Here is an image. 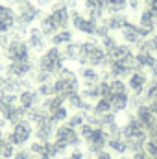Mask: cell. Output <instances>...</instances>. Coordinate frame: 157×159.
I'll return each mask as SVG.
<instances>
[{"label": "cell", "mask_w": 157, "mask_h": 159, "mask_svg": "<svg viewBox=\"0 0 157 159\" xmlns=\"http://www.w3.org/2000/svg\"><path fill=\"white\" fill-rule=\"evenodd\" d=\"M107 150L113 154V156H126L129 150H128V143L122 139V137H109L107 139Z\"/></svg>", "instance_id": "20"}, {"label": "cell", "mask_w": 157, "mask_h": 159, "mask_svg": "<svg viewBox=\"0 0 157 159\" xmlns=\"http://www.w3.org/2000/svg\"><path fill=\"white\" fill-rule=\"evenodd\" d=\"M4 57L7 63H17V61H32V50L28 46L26 39H11L6 50H2Z\"/></svg>", "instance_id": "7"}, {"label": "cell", "mask_w": 157, "mask_h": 159, "mask_svg": "<svg viewBox=\"0 0 157 159\" xmlns=\"http://www.w3.org/2000/svg\"><path fill=\"white\" fill-rule=\"evenodd\" d=\"M105 113H111V102L109 100H104V98L96 100L94 106H92V115L100 117V115H105Z\"/></svg>", "instance_id": "32"}, {"label": "cell", "mask_w": 157, "mask_h": 159, "mask_svg": "<svg viewBox=\"0 0 157 159\" xmlns=\"http://www.w3.org/2000/svg\"><path fill=\"white\" fill-rule=\"evenodd\" d=\"M30 152L35 156V157H39L41 154H43V150H44V143H41V141H35V139H32L30 141Z\"/></svg>", "instance_id": "40"}, {"label": "cell", "mask_w": 157, "mask_h": 159, "mask_svg": "<svg viewBox=\"0 0 157 159\" xmlns=\"http://www.w3.org/2000/svg\"><path fill=\"white\" fill-rule=\"evenodd\" d=\"M17 24V11L13 6L0 2V34H9Z\"/></svg>", "instance_id": "11"}, {"label": "cell", "mask_w": 157, "mask_h": 159, "mask_svg": "<svg viewBox=\"0 0 157 159\" xmlns=\"http://www.w3.org/2000/svg\"><path fill=\"white\" fill-rule=\"evenodd\" d=\"M15 11H17V24L15 26H20V28L34 26L35 22H39V19L43 17V9H41L35 2L19 4Z\"/></svg>", "instance_id": "5"}, {"label": "cell", "mask_w": 157, "mask_h": 159, "mask_svg": "<svg viewBox=\"0 0 157 159\" xmlns=\"http://www.w3.org/2000/svg\"><path fill=\"white\" fill-rule=\"evenodd\" d=\"M100 22H96V20H92L83 9H70V26L81 34V35H85V37H94V32H96V26H98Z\"/></svg>", "instance_id": "6"}, {"label": "cell", "mask_w": 157, "mask_h": 159, "mask_svg": "<svg viewBox=\"0 0 157 159\" xmlns=\"http://www.w3.org/2000/svg\"><path fill=\"white\" fill-rule=\"evenodd\" d=\"M61 106H65V98L59 96V94H52V96L41 100V107H43L46 113H52L54 109H57V107H61Z\"/></svg>", "instance_id": "25"}, {"label": "cell", "mask_w": 157, "mask_h": 159, "mask_svg": "<svg viewBox=\"0 0 157 159\" xmlns=\"http://www.w3.org/2000/svg\"><path fill=\"white\" fill-rule=\"evenodd\" d=\"M15 2H17V6H19V4H24V2H34V0H15Z\"/></svg>", "instance_id": "50"}, {"label": "cell", "mask_w": 157, "mask_h": 159, "mask_svg": "<svg viewBox=\"0 0 157 159\" xmlns=\"http://www.w3.org/2000/svg\"><path fill=\"white\" fill-rule=\"evenodd\" d=\"M65 65H67V61H65V56H63V52H61L59 46H48L43 54H39V57L35 59V67L39 70L48 72L54 78L57 76V72Z\"/></svg>", "instance_id": "3"}, {"label": "cell", "mask_w": 157, "mask_h": 159, "mask_svg": "<svg viewBox=\"0 0 157 159\" xmlns=\"http://www.w3.org/2000/svg\"><path fill=\"white\" fill-rule=\"evenodd\" d=\"M94 159H115V156H113L109 150H104V152H100L98 156H94Z\"/></svg>", "instance_id": "47"}, {"label": "cell", "mask_w": 157, "mask_h": 159, "mask_svg": "<svg viewBox=\"0 0 157 159\" xmlns=\"http://www.w3.org/2000/svg\"><path fill=\"white\" fill-rule=\"evenodd\" d=\"M148 81H150V76H148L144 70H133V72L129 74V78L126 80V85H128V89H129L131 94L142 96V93H144Z\"/></svg>", "instance_id": "12"}, {"label": "cell", "mask_w": 157, "mask_h": 159, "mask_svg": "<svg viewBox=\"0 0 157 159\" xmlns=\"http://www.w3.org/2000/svg\"><path fill=\"white\" fill-rule=\"evenodd\" d=\"M78 76H79V81H81V87L98 85V83L102 81L100 69H94V67H79L78 69Z\"/></svg>", "instance_id": "14"}, {"label": "cell", "mask_w": 157, "mask_h": 159, "mask_svg": "<svg viewBox=\"0 0 157 159\" xmlns=\"http://www.w3.org/2000/svg\"><path fill=\"white\" fill-rule=\"evenodd\" d=\"M9 43H11V35L9 34H0V50H6Z\"/></svg>", "instance_id": "46"}, {"label": "cell", "mask_w": 157, "mask_h": 159, "mask_svg": "<svg viewBox=\"0 0 157 159\" xmlns=\"http://www.w3.org/2000/svg\"><path fill=\"white\" fill-rule=\"evenodd\" d=\"M67 156H69V159H87V152H85V148H70Z\"/></svg>", "instance_id": "43"}, {"label": "cell", "mask_w": 157, "mask_h": 159, "mask_svg": "<svg viewBox=\"0 0 157 159\" xmlns=\"http://www.w3.org/2000/svg\"><path fill=\"white\" fill-rule=\"evenodd\" d=\"M133 113H135V119L142 124V128H144V129H146V128L154 122V119H155V117L152 115V111H150L148 104H141V106H139Z\"/></svg>", "instance_id": "22"}, {"label": "cell", "mask_w": 157, "mask_h": 159, "mask_svg": "<svg viewBox=\"0 0 157 159\" xmlns=\"http://www.w3.org/2000/svg\"><path fill=\"white\" fill-rule=\"evenodd\" d=\"M118 34H120L122 43L131 44V46H135L139 41H142V37H141V30H139V24H137V22H131V20H128V22L122 26V30H120Z\"/></svg>", "instance_id": "13"}, {"label": "cell", "mask_w": 157, "mask_h": 159, "mask_svg": "<svg viewBox=\"0 0 157 159\" xmlns=\"http://www.w3.org/2000/svg\"><path fill=\"white\" fill-rule=\"evenodd\" d=\"M59 159H69V156H63V157H59Z\"/></svg>", "instance_id": "53"}, {"label": "cell", "mask_w": 157, "mask_h": 159, "mask_svg": "<svg viewBox=\"0 0 157 159\" xmlns=\"http://www.w3.org/2000/svg\"><path fill=\"white\" fill-rule=\"evenodd\" d=\"M32 159H37V157H32Z\"/></svg>", "instance_id": "54"}, {"label": "cell", "mask_w": 157, "mask_h": 159, "mask_svg": "<svg viewBox=\"0 0 157 159\" xmlns=\"http://www.w3.org/2000/svg\"><path fill=\"white\" fill-rule=\"evenodd\" d=\"M129 109V93H118L113 94L111 98V111L118 115V113H126Z\"/></svg>", "instance_id": "18"}, {"label": "cell", "mask_w": 157, "mask_h": 159, "mask_svg": "<svg viewBox=\"0 0 157 159\" xmlns=\"http://www.w3.org/2000/svg\"><path fill=\"white\" fill-rule=\"evenodd\" d=\"M118 159H133V157H131V156H128V154H126V156H120V157H118Z\"/></svg>", "instance_id": "51"}, {"label": "cell", "mask_w": 157, "mask_h": 159, "mask_svg": "<svg viewBox=\"0 0 157 159\" xmlns=\"http://www.w3.org/2000/svg\"><path fill=\"white\" fill-rule=\"evenodd\" d=\"M4 137H6V133H4V129H0V141H2Z\"/></svg>", "instance_id": "52"}, {"label": "cell", "mask_w": 157, "mask_h": 159, "mask_svg": "<svg viewBox=\"0 0 157 159\" xmlns=\"http://www.w3.org/2000/svg\"><path fill=\"white\" fill-rule=\"evenodd\" d=\"M65 124H69V126H70V128H74V129H79V128H81V126L85 124V115H83L81 111H76V113H70Z\"/></svg>", "instance_id": "35"}, {"label": "cell", "mask_w": 157, "mask_h": 159, "mask_svg": "<svg viewBox=\"0 0 157 159\" xmlns=\"http://www.w3.org/2000/svg\"><path fill=\"white\" fill-rule=\"evenodd\" d=\"M35 69V61H17V63H6V70L4 74L6 76H11V78H28Z\"/></svg>", "instance_id": "10"}, {"label": "cell", "mask_w": 157, "mask_h": 159, "mask_svg": "<svg viewBox=\"0 0 157 159\" xmlns=\"http://www.w3.org/2000/svg\"><path fill=\"white\" fill-rule=\"evenodd\" d=\"M126 9H128V0H105V2H104V11H105V15L126 13Z\"/></svg>", "instance_id": "23"}, {"label": "cell", "mask_w": 157, "mask_h": 159, "mask_svg": "<svg viewBox=\"0 0 157 159\" xmlns=\"http://www.w3.org/2000/svg\"><path fill=\"white\" fill-rule=\"evenodd\" d=\"M32 157H35V156L30 152V148H28V146L17 148V150H15V156H13V159H32Z\"/></svg>", "instance_id": "41"}, {"label": "cell", "mask_w": 157, "mask_h": 159, "mask_svg": "<svg viewBox=\"0 0 157 159\" xmlns=\"http://www.w3.org/2000/svg\"><path fill=\"white\" fill-rule=\"evenodd\" d=\"M146 104H148V107H150L152 115H154V117H157V100H154V102H146Z\"/></svg>", "instance_id": "48"}, {"label": "cell", "mask_w": 157, "mask_h": 159, "mask_svg": "<svg viewBox=\"0 0 157 159\" xmlns=\"http://www.w3.org/2000/svg\"><path fill=\"white\" fill-rule=\"evenodd\" d=\"M46 115V111L41 107V106H37V107H32V109H28V113H26V120H30L32 124H35V122H39L43 117Z\"/></svg>", "instance_id": "36"}, {"label": "cell", "mask_w": 157, "mask_h": 159, "mask_svg": "<svg viewBox=\"0 0 157 159\" xmlns=\"http://www.w3.org/2000/svg\"><path fill=\"white\" fill-rule=\"evenodd\" d=\"M26 113H28V111H26L22 106H19V104H17V106H13V107H11V109L4 115V119L7 120V124H9V126H13L15 122L26 119Z\"/></svg>", "instance_id": "27"}, {"label": "cell", "mask_w": 157, "mask_h": 159, "mask_svg": "<svg viewBox=\"0 0 157 159\" xmlns=\"http://www.w3.org/2000/svg\"><path fill=\"white\" fill-rule=\"evenodd\" d=\"M135 56V48L131 44H126V43H120L113 52L107 54V59L109 61H128Z\"/></svg>", "instance_id": "16"}, {"label": "cell", "mask_w": 157, "mask_h": 159, "mask_svg": "<svg viewBox=\"0 0 157 159\" xmlns=\"http://www.w3.org/2000/svg\"><path fill=\"white\" fill-rule=\"evenodd\" d=\"M6 139H7L15 148L26 146V144L34 139V124L26 119L15 122L13 126H9V131L6 133Z\"/></svg>", "instance_id": "4"}, {"label": "cell", "mask_w": 157, "mask_h": 159, "mask_svg": "<svg viewBox=\"0 0 157 159\" xmlns=\"http://www.w3.org/2000/svg\"><path fill=\"white\" fill-rule=\"evenodd\" d=\"M74 41V32L69 28V30H59L57 34H54L52 37H50V46H65V44H69V43H72Z\"/></svg>", "instance_id": "21"}, {"label": "cell", "mask_w": 157, "mask_h": 159, "mask_svg": "<svg viewBox=\"0 0 157 159\" xmlns=\"http://www.w3.org/2000/svg\"><path fill=\"white\" fill-rule=\"evenodd\" d=\"M39 28H41V32L44 34V37H46V39H50L54 34H57V32H59L50 13H43V17L39 19Z\"/></svg>", "instance_id": "19"}, {"label": "cell", "mask_w": 157, "mask_h": 159, "mask_svg": "<svg viewBox=\"0 0 157 159\" xmlns=\"http://www.w3.org/2000/svg\"><path fill=\"white\" fill-rule=\"evenodd\" d=\"M35 89H37V93H39L41 98H48V96H52V94H54V85H52V81H50V83H41V85H35Z\"/></svg>", "instance_id": "37"}, {"label": "cell", "mask_w": 157, "mask_h": 159, "mask_svg": "<svg viewBox=\"0 0 157 159\" xmlns=\"http://www.w3.org/2000/svg\"><path fill=\"white\" fill-rule=\"evenodd\" d=\"M104 2L105 0H83V11H91V9H102L104 11Z\"/></svg>", "instance_id": "38"}, {"label": "cell", "mask_w": 157, "mask_h": 159, "mask_svg": "<svg viewBox=\"0 0 157 159\" xmlns=\"http://www.w3.org/2000/svg\"><path fill=\"white\" fill-rule=\"evenodd\" d=\"M128 20H129V17H128L126 13H117V15H105L104 20H102V24L113 34V32H120L122 26H124Z\"/></svg>", "instance_id": "17"}, {"label": "cell", "mask_w": 157, "mask_h": 159, "mask_svg": "<svg viewBox=\"0 0 157 159\" xmlns=\"http://www.w3.org/2000/svg\"><path fill=\"white\" fill-rule=\"evenodd\" d=\"M79 94L87 100V102H91V104H94L96 100H100V85H91V87H81L79 89Z\"/></svg>", "instance_id": "28"}, {"label": "cell", "mask_w": 157, "mask_h": 159, "mask_svg": "<svg viewBox=\"0 0 157 159\" xmlns=\"http://www.w3.org/2000/svg\"><path fill=\"white\" fill-rule=\"evenodd\" d=\"M19 104V94H6L0 93V117H4L13 106Z\"/></svg>", "instance_id": "26"}, {"label": "cell", "mask_w": 157, "mask_h": 159, "mask_svg": "<svg viewBox=\"0 0 157 159\" xmlns=\"http://www.w3.org/2000/svg\"><path fill=\"white\" fill-rule=\"evenodd\" d=\"M98 120H100V128H107L109 124H113V122H117V120H118V115H115V113L111 111V113H105V115H100V117H98Z\"/></svg>", "instance_id": "39"}, {"label": "cell", "mask_w": 157, "mask_h": 159, "mask_svg": "<svg viewBox=\"0 0 157 159\" xmlns=\"http://www.w3.org/2000/svg\"><path fill=\"white\" fill-rule=\"evenodd\" d=\"M142 98H144V102L157 100V80H150L148 81V85H146V89L142 93Z\"/></svg>", "instance_id": "34"}, {"label": "cell", "mask_w": 157, "mask_h": 159, "mask_svg": "<svg viewBox=\"0 0 157 159\" xmlns=\"http://www.w3.org/2000/svg\"><path fill=\"white\" fill-rule=\"evenodd\" d=\"M100 44H102V48L105 50V54H109V52H113V50L117 48L120 43H118V37L115 34H107L105 37L100 39Z\"/></svg>", "instance_id": "31"}, {"label": "cell", "mask_w": 157, "mask_h": 159, "mask_svg": "<svg viewBox=\"0 0 157 159\" xmlns=\"http://www.w3.org/2000/svg\"><path fill=\"white\" fill-rule=\"evenodd\" d=\"M41 98L39 93H37V89L34 87V89H22L20 93H19V106H22L26 111L28 109H32V107H37L41 106Z\"/></svg>", "instance_id": "15"}, {"label": "cell", "mask_w": 157, "mask_h": 159, "mask_svg": "<svg viewBox=\"0 0 157 159\" xmlns=\"http://www.w3.org/2000/svg\"><path fill=\"white\" fill-rule=\"evenodd\" d=\"M48 115H50V119L54 120V124H56V126H59V124L67 122L69 115H70V111H69V107H67V106H61V107L54 109V111H52V113H48Z\"/></svg>", "instance_id": "30"}, {"label": "cell", "mask_w": 157, "mask_h": 159, "mask_svg": "<svg viewBox=\"0 0 157 159\" xmlns=\"http://www.w3.org/2000/svg\"><path fill=\"white\" fill-rule=\"evenodd\" d=\"M22 91V83L19 78H11V76H6V83H4V91L6 94H19Z\"/></svg>", "instance_id": "29"}, {"label": "cell", "mask_w": 157, "mask_h": 159, "mask_svg": "<svg viewBox=\"0 0 157 159\" xmlns=\"http://www.w3.org/2000/svg\"><path fill=\"white\" fill-rule=\"evenodd\" d=\"M79 67H94V69H107L109 59L105 50L102 48L100 41L96 37H85L79 41V57H78Z\"/></svg>", "instance_id": "1"}, {"label": "cell", "mask_w": 157, "mask_h": 159, "mask_svg": "<svg viewBox=\"0 0 157 159\" xmlns=\"http://www.w3.org/2000/svg\"><path fill=\"white\" fill-rule=\"evenodd\" d=\"M148 46H150V52L154 54V56H157V34H154V35H150L148 37Z\"/></svg>", "instance_id": "45"}, {"label": "cell", "mask_w": 157, "mask_h": 159, "mask_svg": "<svg viewBox=\"0 0 157 159\" xmlns=\"http://www.w3.org/2000/svg\"><path fill=\"white\" fill-rule=\"evenodd\" d=\"M4 83H6V74H2V72H0V93L4 91Z\"/></svg>", "instance_id": "49"}, {"label": "cell", "mask_w": 157, "mask_h": 159, "mask_svg": "<svg viewBox=\"0 0 157 159\" xmlns=\"http://www.w3.org/2000/svg\"><path fill=\"white\" fill-rule=\"evenodd\" d=\"M128 9H131L133 13H139L142 9V0H128Z\"/></svg>", "instance_id": "44"}, {"label": "cell", "mask_w": 157, "mask_h": 159, "mask_svg": "<svg viewBox=\"0 0 157 159\" xmlns=\"http://www.w3.org/2000/svg\"><path fill=\"white\" fill-rule=\"evenodd\" d=\"M61 52H63L67 63H76L79 57V41H72V43L61 46Z\"/></svg>", "instance_id": "24"}, {"label": "cell", "mask_w": 157, "mask_h": 159, "mask_svg": "<svg viewBox=\"0 0 157 159\" xmlns=\"http://www.w3.org/2000/svg\"><path fill=\"white\" fill-rule=\"evenodd\" d=\"M52 85H54V94H59L63 98H67L72 93H78L79 89H81V81H79L78 70H74L72 67L65 65L57 72V76L52 80Z\"/></svg>", "instance_id": "2"}, {"label": "cell", "mask_w": 157, "mask_h": 159, "mask_svg": "<svg viewBox=\"0 0 157 159\" xmlns=\"http://www.w3.org/2000/svg\"><path fill=\"white\" fill-rule=\"evenodd\" d=\"M54 141L56 143H59V144H63L65 148H81L83 146V139L79 137V131L78 129H74V128H70L69 124H59L57 128H56V131H54Z\"/></svg>", "instance_id": "8"}, {"label": "cell", "mask_w": 157, "mask_h": 159, "mask_svg": "<svg viewBox=\"0 0 157 159\" xmlns=\"http://www.w3.org/2000/svg\"><path fill=\"white\" fill-rule=\"evenodd\" d=\"M15 146L4 137L2 139V143H0V159H13V156H15Z\"/></svg>", "instance_id": "33"}, {"label": "cell", "mask_w": 157, "mask_h": 159, "mask_svg": "<svg viewBox=\"0 0 157 159\" xmlns=\"http://www.w3.org/2000/svg\"><path fill=\"white\" fill-rule=\"evenodd\" d=\"M144 152L150 156V157H157V143L154 141V139H148L146 141V144H144Z\"/></svg>", "instance_id": "42"}, {"label": "cell", "mask_w": 157, "mask_h": 159, "mask_svg": "<svg viewBox=\"0 0 157 159\" xmlns=\"http://www.w3.org/2000/svg\"><path fill=\"white\" fill-rule=\"evenodd\" d=\"M26 43L32 50V54H43L46 48H48V39L44 37V34L41 32L39 26H30L28 28V34H26Z\"/></svg>", "instance_id": "9"}]
</instances>
